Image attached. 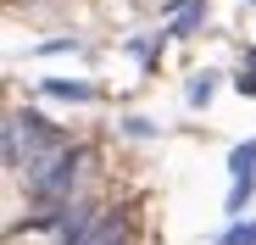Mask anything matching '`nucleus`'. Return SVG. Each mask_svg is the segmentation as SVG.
I'll list each match as a JSON object with an SVG mask.
<instances>
[{"label": "nucleus", "mask_w": 256, "mask_h": 245, "mask_svg": "<svg viewBox=\"0 0 256 245\" xmlns=\"http://www.w3.org/2000/svg\"><path fill=\"white\" fill-rule=\"evenodd\" d=\"M212 90H218V84H212V72H206V78H195V84H190V106H206V100H212Z\"/></svg>", "instance_id": "7"}, {"label": "nucleus", "mask_w": 256, "mask_h": 245, "mask_svg": "<svg viewBox=\"0 0 256 245\" xmlns=\"http://www.w3.org/2000/svg\"><path fill=\"white\" fill-rule=\"evenodd\" d=\"M45 95H56V100H95V90L72 84V78H45Z\"/></svg>", "instance_id": "1"}, {"label": "nucleus", "mask_w": 256, "mask_h": 245, "mask_svg": "<svg viewBox=\"0 0 256 245\" xmlns=\"http://www.w3.org/2000/svg\"><path fill=\"white\" fill-rule=\"evenodd\" d=\"M234 84H240V95H256V72H240Z\"/></svg>", "instance_id": "8"}, {"label": "nucleus", "mask_w": 256, "mask_h": 245, "mask_svg": "<svg viewBox=\"0 0 256 245\" xmlns=\"http://www.w3.org/2000/svg\"><path fill=\"white\" fill-rule=\"evenodd\" d=\"M228 173H234V178H245V173H256V140H245V145H234V156H228Z\"/></svg>", "instance_id": "3"}, {"label": "nucleus", "mask_w": 256, "mask_h": 245, "mask_svg": "<svg viewBox=\"0 0 256 245\" xmlns=\"http://www.w3.org/2000/svg\"><path fill=\"white\" fill-rule=\"evenodd\" d=\"M200 17H206V6H200V0H190V6H184V17L173 22V39H184V34H195V28H200Z\"/></svg>", "instance_id": "5"}, {"label": "nucleus", "mask_w": 256, "mask_h": 245, "mask_svg": "<svg viewBox=\"0 0 256 245\" xmlns=\"http://www.w3.org/2000/svg\"><path fill=\"white\" fill-rule=\"evenodd\" d=\"M250 190H256V173L234 178V190H228V212H245V206H250Z\"/></svg>", "instance_id": "4"}, {"label": "nucleus", "mask_w": 256, "mask_h": 245, "mask_svg": "<svg viewBox=\"0 0 256 245\" xmlns=\"http://www.w3.org/2000/svg\"><path fill=\"white\" fill-rule=\"evenodd\" d=\"M250 6H256V0H250Z\"/></svg>", "instance_id": "9"}, {"label": "nucleus", "mask_w": 256, "mask_h": 245, "mask_svg": "<svg viewBox=\"0 0 256 245\" xmlns=\"http://www.w3.org/2000/svg\"><path fill=\"white\" fill-rule=\"evenodd\" d=\"M223 245H256V218H250V223H240V228H228V234H223Z\"/></svg>", "instance_id": "6"}, {"label": "nucleus", "mask_w": 256, "mask_h": 245, "mask_svg": "<svg viewBox=\"0 0 256 245\" xmlns=\"http://www.w3.org/2000/svg\"><path fill=\"white\" fill-rule=\"evenodd\" d=\"M72 245H122V228H117V218H100L84 240H72Z\"/></svg>", "instance_id": "2"}]
</instances>
